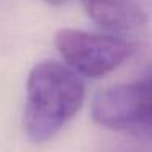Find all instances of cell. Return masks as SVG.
Listing matches in <instances>:
<instances>
[{
    "instance_id": "cell-5",
    "label": "cell",
    "mask_w": 152,
    "mask_h": 152,
    "mask_svg": "<svg viewBox=\"0 0 152 152\" xmlns=\"http://www.w3.org/2000/svg\"><path fill=\"white\" fill-rule=\"evenodd\" d=\"M45 3H49V5H52V7H58V5H63L66 0H44Z\"/></svg>"
},
{
    "instance_id": "cell-2",
    "label": "cell",
    "mask_w": 152,
    "mask_h": 152,
    "mask_svg": "<svg viewBox=\"0 0 152 152\" xmlns=\"http://www.w3.org/2000/svg\"><path fill=\"white\" fill-rule=\"evenodd\" d=\"M91 115L107 129L152 139V75L97 92Z\"/></svg>"
},
{
    "instance_id": "cell-4",
    "label": "cell",
    "mask_w": 152,
    "mask_h": 152,
    "mask_svg": "<svg viewBox=\"0 0 152 152\" xmlns=\"http://www.w3.org/2000/svg\"><path fill=\"white\" fill-rule=\"evenodd\" d=\"M86 15L108 31H133L147 23V12L139 0H81Z\"/></svg>"
},
{
    "instance_id": "cell-1",
    "label": "cell",
    "mask_w": 152,
    "mask_h": 152,
    "mask_svg": "<svg viewBox=\"0 0 152 152\" xmlns=\"http://www.w3.org/2000/svg\"><path fill=\"white\" fill-rule=\"evenodd\" d=\"M86 86L68 65L44 60L32 66L26 81L23 125L34 142L50 141L81 110Z\"/></svg>"
},
{
    "instance_id": "cell-3",
    "label": "cell",
    "mask_w": 152,
    "mask_h": 152,
    "mask_svg": "<svg viewBox=\"0 0 152 152\" xmlns=\"http://www.w3.org/2000/svg\"><path fill=\"white\" fill-rule=\"evenodd\" d=\"M53 44L71 70L92 79L115 71L131 55L125 39L73 28L58 29Z\"/></svg>"
}]
</instances>
